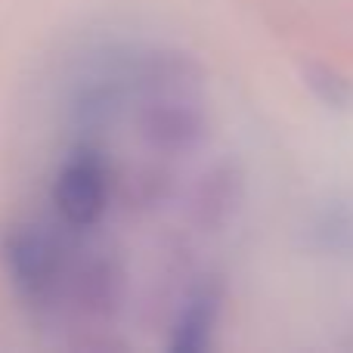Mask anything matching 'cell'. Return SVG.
Masks as SVG:
<instances>
[{
	"label": "cell",
	"instance_id": "6da1fadb",
	"mask_svg": "<svg viewBox=\"0 0 353 353\" xmlns=\"http://www.w3.org/2000/svg\"><path fill=\"white\" fill-rule=\"evenodd\" d=\"M53 199L62 217L74 226H90L103 217L109 201V180L97 152H78L65 161L56 180Z\"/></svg>",
	"mask_w": 353,
	"mask_h": 353
},
{
	"label": "cell",
	"instance_id": "7a4b0ae2",
	"mask_svg": "<svg viewBox=\"0 0 353 353\" xmlns=\"http://www.w3.org/2000/svg\"><path fill=\"white\" fill-rule=\"evenodd\" d=\"M214 329V301L211 298H195L192 304L183 310V316L174 325L171 347L174 350H201L211 341Z\"/></svg>",
	"mask_w": 353,
	"mask_h": 353
},
{
	"label": "cell",
	"instance_id": "3957f363",
	"mask_svg": "<svg viewBox=\"0 0 353 353\" xmlns=\"http://www.w3.org/2000/svg\"><path fill=\"white\" fill-rule=\"evenodd\" d=\"M10 263H12V273H16V279L22 282V285L37 288V285H43V279H47V273H50V251L43 248L37 239L22 236L12 242Z\"/></svg>",
	"mask_w": 353,
	"mask_h": 353
}]
</instances>
